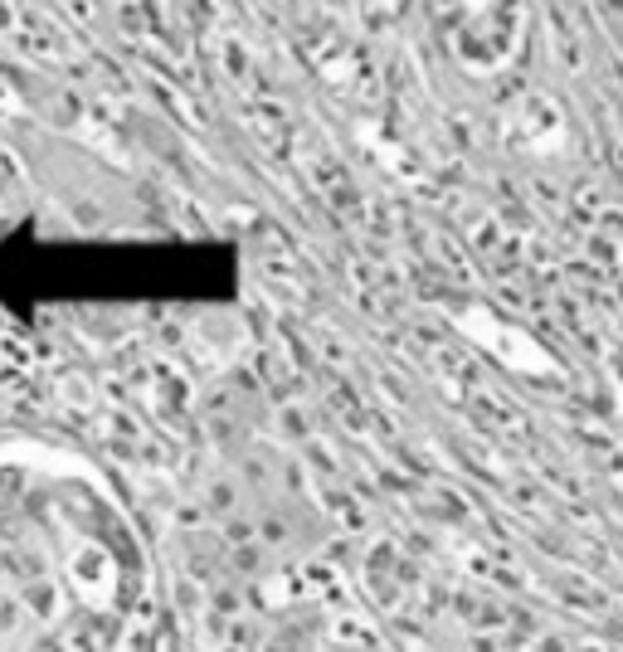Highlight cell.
<instances>
[{
    "label": "cell",
    "mask_w": 623,
    "mask_h": 652,
    "mask_svg": "<svg viewBox=\"0 0 623 652\" xmlns=\"http://www.w3.org/2000/svg\"><path fill=\"white\" fill-rule=\"evenodd\" d=\"M156 570L93 458L0 443V652H147Z\"/></svg>",
    "instance_id": "cell-1"
}]
</instances>
